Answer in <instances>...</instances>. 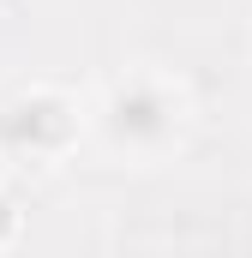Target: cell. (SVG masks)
<instances>
[{"label":"cell","instance_id":"1","mask_svg":"<svg viewBox=\"0 0 252 258\" xmlns=\"http://www.w3.org/2000/svg\"><path fill=\"white\" fill-rule=\"evenodd\" d=\"M180 114H186L180 90H168L162 78L138 72V78H126V84L108 90V102H102V132H108V144L126 150V156H162V150L180 138Z\"/></svg>","mask_w":252,"mask_h":258},{"label":"cell","instance_id":"2","mask_svg":"<svg viewBox=\"0 0 252 258\" xmlns=\"http://www.w3.org/2000/svg\"><path fill=\"white\" fill-rule=\"evenodd\" d=\"M78 132V108L60 90H24L0 108V144L12 156H60Z\"/></svg>","mask_w":252,"mask_h":258}]
</instances>
